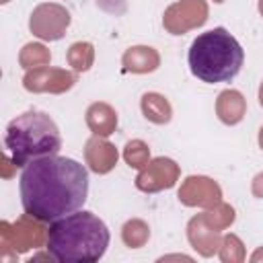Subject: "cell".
Listing matches in <instances>:
<instances>
[{
  "label": "cell",
  "mask_w": 263,
  "mask_h": 263,
  "mask_svg": "<svg viewBox=\"0 0 263 263\" xmlns=\"http://www.w3.org/2000/svg\"><path fill=\"white\" fill-rule=\"evenodd\" d=\"M18 189L25 214L41 222H53L84 205L88 171L74 158L43 156L23 168Z\"/></svg>",
  "instance_id": "6da1fadb"
},
{
  "label": "cell",
  "mask_w": 263,
  "mask_h": 263,
  "mask_svg": "<svg viewBox=\"0 0 263 263\" xmlns=\"http://www.w3.org/2000/svg\"><path fill=\"white\" fill-rule=\"evenodd\" d=\"M109 247V228L92 212H72L47 228L45 249L58 263H95Z\"/></svg>",
  "instance_id": "7a4b0ae2"
},
{
  "label": "cell",
  "mask_w": 263,
  "mask_h": 263,
  "mask_svg": "<svg viewBox=\"0 0 263 263\" xmlns=\"http://www.w3.org/2000/svg\"><path fill=\"white\" fill-rule=\"evenodd\" d=\"M187 62L191 74L201 82H228L240 72L245 49L232 33L224 27H216L193 39Z\"/></svg>",
  "instance_id": "3957f363"
},
{
  "label": "cell",
  "mask_w": 263,
  "mask_h": 263,
  "mask_svg": "<svg viewBox=\"0 0 263 263\" xmlns=\"http://www.w3.org/2000/svg\"><path fill=\"white\" fill-rule=\"evenodd\" d=\"M4 146L14 166L25 168L37 158L58 154L62 148V134L47 113L25 111L8 123Z\"/></svg>",
  "instance_id": "277c9868"
},
{
  "label": "cell",
  "mask_w": 263,
  "mask_h": 263,
  "mask_svg": "<svg viewBox=\"0 0 263 263\" xmlns=\"http://www.w3.org/2000/svg\"><path fill=\"white\" fill-rule=\"evenodd\" d=\"M45 222L25 214L16 222H2L0 224V247L12 249L14 253H27L31 249H39L47 242V228Z\"/></svg>",
  "instance_id": "5b68a950"
},
{
  "label": "cell",
  "mask_w": 263,
  "mask_h": 263,
  "mask_svg": "<svg viewBox=\"0 0 263 263\" xmlns=\"http://www.w3.org/2000/svg\"><path fill=\"white\" fill-rule=\"evenodd\" d=\"M70 10L58 2H41L29 16V29L41 41H58L70 27Z\"/></svg>",
  "instance_id": "8992f818"
},
{
  "label": "cell",
  "mask_w": 263,
  "mask_h": 263,
  "mask_svg": "<svg viewBox=\"0 0 263 263\" xmlns=\"http://www.w3.org/2000/svg\"><path fill=\"white\" fill-rule=\"evenodd\" d=\"M210 14L205 0H179L171 4L162 14V27L171 35H183L205 25Z\"/></svg>",
  "instance_id": "52a82bcc"
},
{
  "label": "cell",
  "mask_w": 263,
  "mask_h": 263,
  "mask_svg": "<svg viewBox=\"0 0 263 263\" xmlns=\"http://www.w3.org/2000/svg\"><path fill=\"white\" fill-rule=\"evenodd\" d=\"M181 175L179 164L168 156H156L150 158V162L140 168L136 177V187L144 193H158L164 189H171L177 185Z\"/></svg>",
  "instance_id": "ba28073f"
},
{
  "label": "cell",
  "mask_w": 263,
  "mask_h": 263,
  "mask_svg": "<svg viewBox=\"0 0 263 263\" xmlns=\"http://www.w3.org/2000/svg\"><path fill=\"white\" fill-rule=\"evenodd\" d=\"M78 72H70L66 68H53V66H41V68H33L27 70L23 76V86L29 92H53V95H62L66 90H70L78 76Z\"/></svg>",
  "instance_id": "9c48e42d"
},
{
  "label": "cell",
  "mask_w": 263,
  "mask_h": 263,
  "mask_svg": "<svg viewBox=\"0 0 263 263\" xmlns=\"http://www.w3.org/2000/svg\"><path fill=\"white\" fill-rule=\"evenodd\" d=\"M177 197L187 208L210 210V208H214L216 203L222 201V187L205 175H189L181 183V187L177 191Z\"/></svg>",
  "instance_id": "30bf717a"
},
{
  "label": "cell",
  "mask_w": 263,
  "mask_h": 263,
  "mask_svg": "<svg viewBox=\"0 0 263 263\" xmlns=\"http://www.w3.org/2000/svg\"><path fill=\"white\" fill-rule=\"evenodd\" d=\"M119 158L117 148L101 136H92L86 140L84 144V162L88 166V171L97 173V175H107L115 168Z\"/></svg>",
  "instance_id": "8fae6325"
},
{
  "label": "cell",
  "mask_w": 263,
  "mask_h": 263,
  "mask_svg": "<svg viewBox=\"0 0 263 263\" xmlns=\"http://www.w3.org/2000/svg\"><path fill=\"white\" fill-rule=\"evenodd\" d=\"M187 240L201 257H214L220 249L222 236H220V230H214L203 220V214H197L187 224Z\"/></svg>",
  "instance_id": "7c38bea8"
},
{
  "label": "cell",
  "mask_w": 263,
  "mask_h": 263,
  "mask_svg": "<svg viewBox=\"0 0 263 263\" xmlns=\"http://www.w3.org/2000/svg\"><path fill=\"white\" fill-rule=\"evenodd\" d=\"M123 72L132 74H150L160 66V53L150 45H132L121 55Z\"/></svg>",
  "instance_id": "4fadbf2b"
},
{
  "label": "cell",
  "mask_w": 263,
  "mask_h": 263,
  "mask_svg": "<svg viewBox=\"0 0 263 263\" xmlns=\"http://www.w3.org/2000/svg\"><path fill=\"white\" fill-rule=\"evenodd\" d=\"M216 115L226 125H236L247 115V99L240 90L226 88L216 99Z\"/></svg>",
  "instance_id": "5bb4252c"
},
{
  "label": "cell",
  "mask_w": 263,
  "mask_h": 263,
  "mask_svg": "<svg viewBox=\"0 0 263 263\" xmlns=\"http://www.w3.org/2000/svg\"><path fill=\"white\" fill-rule=\"evenodd\" d=\"M84 119H86L88 129L92 132V136L109 138L117 129V111L105 101H97V103L88 105Z\"/></svg>",
  "instance_id": "9a60e30c"
},
{
  "label": "cell",
  "mask_w": 263,
  "mask_h": 263,
  "mask_svg": "<svg viewBox=\"0 0 263 263\" xmlns=\"http://www.w3.org/2000/svg\"><path fill=\"white\" fill-rule=\"evenodd\" d=\"M140 109L142 115L156 125H166L173 119V107L168 99L160 92H144L140 99Z\"/></svg>",
  "instance_id": "2e32d148"
},
{
  "label": "cell",
  "mask_w": 263,
  "mask_h": 263,
  "mask_svg": "<svg viewBox=\"0 0 263 263\" xmlns=\"http://www.w3.org/2000/svg\"><path fill=\"white\" fill-rule=\"evenodd\" d=\"M66 60L74 72H88L95 64V45L90 41H76L68 47Z\"/></svg>",
  "instance_id": "e0dca14e"
},
{
  "label": "cell",
  "mask_w": 263,
  "mask_h": 263,
  "mask_svg": "<svg viewBox=\"0 0 263 263\" xmlns=\"http://www.w3.org/2000/svg\"><path fill=\"white\" fill-rule=\"evenodd\" d=\"M150 238V226L142 218H132L121 226V240L129 249H142Z\"/></svg>",
  "instance_id": "ac0fdd59"
},
{
  "label": "cell",
  "mask_w": 263,
  "mask_h": 263,
  "mask_svg": "<svg viewBox=\"0 0 263 263\" xmlns=\"http://www.w3.org/2000/svg\"><path fill=\"white\" fill-rule=\"evenodd\" d=\"M51 62V53L43 43H27L23 45L21 53H18V64L25 70H33V68H41V66H49Z\"/></svg>",
  "instance_id": "d6986e66"
},
{
  "label": "cell",
  "mask_w": 263,
  "mask_h": 263,
  "mask_svg": "<svg viewBox=\"0 0 263 263\" xmlns=\"http://www.w3.org/2000/svg\"><path fill=\"white\" fill-rule=\"evenodd\" d=\"M218 255H220V261L222 263H242L247 259L242 240L236 234H232V232H228V234L222 236Z\"/></svg>",
  "instance_id": "ffe728a7"
},
{
  "label": "cell",
  "mask_w": 263,
  "mask_h": 263,
  "mask_svg": "<svg viewBox=\"0 0 263 263\" xmlns=\"http://www.w3.org/2000/svg\"><path fill=\"white\" fill-rule=\"evenodd\" d=\"M234 218H236V214H234V208L230 205V203H224V201H220V203H216L214 208H210V210H205L203 212V220L214 228V230H224V228H228L232 222H234Z\"/></svg>",
  "instance_id": "44dd1931"
},
{
  "label": "cell",
  "mask_w": 263,
  "mask_h": 263,
  "mask_svg": "<svg viewBox=\"0 0 263 263\" xmlns=\"http://www.w3.org/2000/svg\"><path fill=\"white\" fill-rule=\"evenodd\" d=\"M123 160L132 168H144L150 162V148L142 140H129L123 146Z\"/></svg>",
  "instance_id": "7402d4cb"
},
{
  "label": "cell",
  "mask_w": 263,
  "mask_h": 263,
  "mask_svg": "<svg viewBox=\"0 0 263 263\" xmlns=\"http://www.w3.org/2000/svg\"><path fill=\"white\" fill-rule=\"evenodd\" d=\"M97 4L107 12H115V14L125 12V0H97Z\"/></svg>",
  "instance_id": "603a6c76"
},
{
  "label": "cell",
  "mask_w": 263,
  "mask_h": 263,
  "mask_svg": "<svg viewBox=\"0 0 263 263\" xmlns=\"http://www.w3.org/2000/svg\"><path fill=\"white\" fill-rule=\"evenodd\" d=\"M251 191H253V195H255V197H263V173H259V175L253 179Z\"/></svg>",
  "instance_id": "cb8c5ba5"
},
{
  "label": "cell",
  "mask_w": 263,
  "mask_h": 263,
  "mask_svg": "<svg viewBox=\"0 0 263 263\" xmlns=\"http://www.w3.org/2000/svg\"><path fill=\"white\" fill-rule=\"evenodd\" d=\"M251 261H253V263H259V261H263V247H259V249H257V251L251 255Z\"/></svg>",
  "instance_id": "d4e9b609"
},
{
  "label": "cell",
  "mask_w": 263,
  "mask_h": 263,
  "mask_svg": "<svg viewBox=\"0 0 263 263\" xmlns=\"http://www.w3.org/2000/svg\"><path fill=\"white\" fill-rule=\"evenodd\" d=\"M168 259H185V261H191V257H185V255H168V257H160V261H168Z\"/></svg>",
  "instance_id": "484cf974"
},
{
  "label": "cell",
  "mask_w": 263,
  "mask_h": 263,
  "mask_svg": "<svg viewBox=\"0 0 263 263\" xmlns=\"http://www.w3.org/2000/svg\"><path fill=\"white\" fill-rule=\"evenodd\" d=\"M259 105L263 107V80H261V84H259Z\"/></svg>",
  "instance_id": "4316f807"
},
{
  "label": "cell",
  "mask_w": 263,
  "mask_h": 263,
  "mask_svg": "<svg viewBox=\"0 0 263 263\" xmlns=\"http://www.w3.org/2000/svg\"><path fill=\"white\" fill-rule=\"evenodd\" d=\"M259 146H261V150H263V125H261V129H259Z\"/></svg>",
  "instance_id": "83f0119b"
},
{
  "label": "cell",
  "mask_w": 263,
  "mask_h": 263,
  "mask_svg": "<svg viewBox=\"0 0 263 263\" xmlns=\"http://www.w3.org/2000/svg\"><path fill=\"white\" fill-rule=\"evenodd\" d=\"M257 8H259V14L263 16V0H259V4H257Z\"/></svg>",
  "instance_id": "f1b7e54d"
},
{
  "label": "cell",
  "mask_w": 263,
  "mask_h": 263,
  "mask_svg": "<svg viewBox=\"0 0 263 263\" xmlns=\"http://www.w3.org/2000/svg\"><path fill=\"white\" fill-rule=\"evenodd\" d=\"M214 2H216V4H222V2H224V0H214Z\"/></svg>",
  "instance_id": "f546056e"
},
{
  "label": "cell",
  "mask_w": 263,
  "mask_h": 263,
  "mask_svg": "<svg viewBox=\"0 0 263 263\" xmlns=\"http://www.w3.org/2000/svg\"><path fill=\"white\" fill-rule=\"evenodd\" d=\"M0 2H2V4H6V2H10V0H0Z\"/></svg>",
  "instance_id": "4dcf8cb0"
}]
</instances>
